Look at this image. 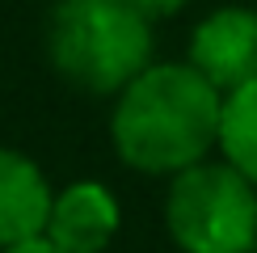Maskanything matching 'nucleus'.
Instances as JSON below:
<instances>
[{"instance_id":"1a4fd4ad","label":"nucleus","mask_w":257,"mask_h":253,"mask_svg":"<svg viewBox=\"0 0 257 253\" xmlns=\"http://www.w3.org/2000/svg\"><path fill=\"white\" fill-rule=\"evenodd\" d=\"M0 253H59V249L47 245V240H26V245H17V249H0Z\"/></svg>"},{"instance_id":"20e7f679","label":"nucleus","mask_w":257,"mask_h":253,"mask_svg":"<svg viewBox=\"0 0 257 253\" xmlns=\"http://www.w3.org/2000/svg\"><path fill=\"white\" fill-rule=\"evenodd\" d=\"M190 68L215 93H236L257 80V9H215L190 38Z\"/></svg>"},{"instance_id":"7ed1b4c3","label":"nucleus","mask_w":257,"mask_h":253,"mask_svg":"<svg viewBox=\"0 0 257 253\" xmlns=\"http://www.w3.org/2000/svg\"><path fill=\"white\" fill-rule=\"evenodd\" d=\"M165 224L186 253H253L257 190L232 165L202 161L169 182Z\"/></svg>"},{"instance_id":"39448f33","label":"nucleus","mask_w":257,"mask_h":253,"mask_svg":"<svg viewBox=\"0 0 257 253\" xmlns=\"http://www.w3.org/2000/svg\"><path fill=\"white\" fill-rule=\"evenodd\" d=\"M118 232V198L101 182H72L51 198L42 240L59 253H105Z\"/></svg>"},{"instance_id":"6e6552de","label":"nucleus","mask_w":257,"mask_h":253,"mask_svg":"<svg viewBox=\"0 0 257 253\" xmlns=\"http://www.w3.org/2000/svg\"><path fill=\"white\" fill-rule=\"evenodd\" d=\"M131 5H135L148 21H152V17H169V13H177L186 0H131Z\"/></svg>"},{"instance_id":"f257e3e1","label":"nucleus","mask_w":257,"mask_h":253,"mask_svg":"<svg viewBox=\"0 0 257 253\" xmlns=\"http://www.w3.org/2000/svg\"><path fill=\"white\" fill-rule=\"evenodd\" d=\"M223 93L190 63H148L114 101L110 135L139 173H181L207 161L219 140Z\"/></svg>"},{"instance_id":"f03ea898","label":"nucleus","mask_w":257,"mask_h":253,"mask_svg":"<svg viewBox=\"0 0 257 253\" xmlns=\"http://www.w3.org/2000/svg\"><path fill=\"white\" fill-rule=\"evenodd\" d=\"M47 55L68 84L110 97L152 63V21L131 0H55Z\"/></svg>"},{"instance_id":"0eeeda50","label":"nucleus","mask_w":257,"mask_h":253,"mask_svg":"<svg viewBox=\"0 0 257 253\" xmlns=\"http://www.w3.org/2000/svg\"><path fill=\"white\" fill-rule=\"evenodd\" d=\"M215 144L223 148V165H232L257 190V80L223 97Z\"/></svg>"},{"instance_id":"423d86ee","label":"nucleus","mask_w":257,"mask_h":253,"mask_svg":"<svg viewBox=\"0 0 257 253\" xmlns=\"http://www.w3.org/2000/svg\"><path fill=\"white\" fill-rule=\"evenodd\" d=\"M47 173L17 148H0V249H17L26 240H42L51 215Z\"/></svg>"}]
</instances>
